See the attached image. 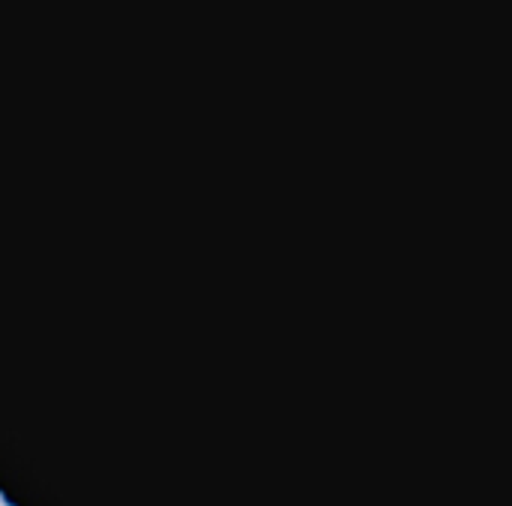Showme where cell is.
<instances>
[]
</instances>
